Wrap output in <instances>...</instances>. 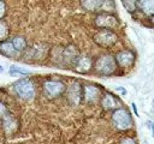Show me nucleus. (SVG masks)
<instances>
[{"label":"nucleus","mask_w":154,"mask_h":144,"mask_svg":"<svg viewBox=\"0 0 154 144\" xmlns=\"http://www.w3.org/2000/svg\"><path fill=\"white\" fill-rule=\"evenodd\" d=\"M65 90V85L58 80H47L43 83V91L48 97H57L63 94Z\"/></svg>","instance_id":"5"},{"label":"nucleus","mask_w":154,"mask_h":144,"mask_svg":"<svg viewBox=\"0 0 154 144\" xmlns=\"http://www.w3.org/2000/svg\"><path fill=\"white\" fill-rule=\"evenodd\" d=\"M152 128H153V133H154V124H153V126H152Z\"/></svg>","instance_id":"26"},{"label":"nucleus","mask_w":154,"mask_h":144,"mask_svg":"<svg viewBox=\"0 0 154 144\" xmlns=\"http://www.w3.org/2000/svg\"><path fill=\"white\" fill-rule=\"evenodd\" d=\"M67 96H69V100L72 104L77 106L79 102H81V98H82V88L78 83H73L69 90H67Z\"/></svg>","instance_id":"8"},{"label":"nucleus","mask_w":154,"mask_h":144,"mask_svg":"<svg viewBox=\"0 0 154 144\" xmlns=\"http://www.w3.org/2000/svg\"><path fill=\"white\" fill-rule=\"evenodd\" d=\"M0 50H1V53H2L4 55L10 56V58H14L16 54H17V50L14 49L12 42H10V41H4V42H1V43H0Z\"/></svg>","instance_id":"11"},{"label":"nucleus","mask_w":154,"mask_h":144,"mask_svg":"<svg viewBox=\"0 0 154 144\" xmlns=\"http://www.w3.org/2000/svg\"><path fill=\"white\" fill-rule=\"evenodd\" d=\"M137 6L147 14H154V0H143L136 2Z\"/></svg>","instance_id":"12"},{"label":"nucleus","mask_w":154,"mask_h":144,"mask_svg":"<svg viewBox=\"0 0 154 144\" xmlns=\"http://www.w3.org/2000/svg\"><path fill=\"white\" fill-rule=\"evenodd\" d=\"M8 35V28L4 22H0V41L5 40Z\"/></svg>","instance_id":"18"},{"label":"nucleus","mask_w":154,"mask_h":144,"mask_svg":"<svg viewBox=\"0 0 154 144\" xmlns=\"http://www.w3.org/2000/svg\"><path fill=\"white\" fill-rule=\"evenodd\" d=\"M0 115H1V116L7 115V109H6V106H4L1 102H0Z\"/></svg>","instance_id":"22"},{"label":"nucleus","mask_w":154,"mask_h":144,"mask_svg":"<svg viewBox=\"0 0 154 144\" xmlns=\"http://www.w3.org/2000/svg\"><path fill=\"white\" fill-rule=\"evenodd\" d=\"M10 74L12 77H17V76H20V74H30V71L25 70V68H22V67H18V66H11L10 67Z\"/></svg>","instance_id":"17"},{"label":"nucleus","mask_w":154,"mask_h":144,"mask_svg":"<svg viewBox=\"0 0 154 144\" xmlns=\"http://www.w3.org/2000/svg\"><path fill=\"white\" fill-rule=\"evenodd\" d=\"M113 125L119 130H128L132 126V120L130 113L124 108H118L112 114Z\"/></svg>","instance_id":"1"},{"label":"nucleus","mask_w":154,"mask_h":144,"mask_svg":"<svg viewBox=\"0 0 154 144\" xmlns=\"http://www.w3.org/2000/svg\"><path fill=\"white\" fill-rule=\"evenodd\" d=\"M14 90L18 94V96L22 97V98H24V100H31L35 96L34 84L29 79H25V78L19 79L18 82H16Z\"/></svg>","instance_id":"3"},{"label":"nucleus","mask_w":154,"mask_h":144,"mask_svg":"<svg viewBox=\"0 0 154 144\" xmlns=\"http://www.w3.org/2000/svg\"><path fill=\"white\" fill-rule=\"evenodd\" d=\"M103 1L102 0H89V1H83L82 6L88 10V11H96V10H102Z\"/></svg>","instance_id":"13"},{"label":"nucleus","mask_w":154,"mask_h":144,"mask_svg":"<svg viewBox=\"0 0 154 144\" xmlns=\"http://www.w3.org/2000/svg\"><path fill=\"white\" fill-rule=\"evenodd\" d=\"M94 41L101 47H111L117 42V35L112 30H101L94 36Z\"/></svg>","instance_id":"4"},{"label":"nucleus","mask_w":154,"mask_h":144,"mask_svg":"<svg viewBox=\"0 0 154 144\" xmlns=\"http://www.w3.org/2000/svg\"><path fill=\"white\" fill-rule=\"evenodd\" d=\"M116 90H117V91H119V92H122L123 95L126 92V91H125V89H123V88H119V86H118V88H116Z\"/></svg>","instance_id":"23"},{"label":"nucleus","mask_w":154,"mask_h":144,"mask_svg":"<svg viewBox=\"0 0 154 144\" xmlns=\"http://www.w3.org/2000/svg\"><path fill=\"white\" fill-rule=\"evenodd\" d=\"M102 106L106 108V109H112V108H116L118 106V101L116 100V97L111 94H107L105 95V97L102 98Z\"/></svg>","instance_id":"14"},{"label":"nucleus","mask_w":154,"mask_h":144,"mask_svg":"<svg viewBox=\"0 0 154 144\" xmlns=\"http://www.w3.org/2000/svg\"><path fill=\"white\" fill-rule=\"evenodd\" d=\"M2 71H4V68L1 67V65H0V73H2Z\"/></svg>","instance_id":"25"},{"label":"nucleus","mask_w":154,"mask_h":144,"mask_svg":"<svg viewBox=\"0 0 154 144\" xmlns=\"http://www.w3.org/2000/svg\"><path fill=\"white\" fill-rule=\"evenodd\" d=\"M91 59L89 56H79L76 61V66H75V70L79 73H87L88 71H90L91 68Z\"/></svg>","instance_id":"9"},{"label":"nucleus","mask_w":154,"mask_h":144,"mask_svg":"<svg viewBox=\"0 0 154 144\" xmlns=\"http://www.w3.org/2000/svg\"><path fill=\"white\" fill-rule=\"evenodd\" d=\"M95 68H96V71L99 73L108 76V74H112L116 71L117 61L111 55H102V56H100L97 59V61L95 64Z\"/></svg>","instance_id":"2"},{"label":"nucleus","mask_w":154,"mask_h":144,"mask_svg":"<svg viewBox=\"0 0 154 144\" xmlns=\"http://www.w3.org/2000/svg\"><path fill=\"white\" fill-rule=\"evenodd\" d=\"M5 13H6V5H5V2L0 1V19L5 16Z\"/></svg>","instance_id":"21"},{"label":"nucleus","mask_w":154,"mask_h":144,"mask_svg":"<svg viewBox=\"0 0 154 144\" xmlns=\"http://www.w3.org/2000/svg\"><path fill=\"white\" fill-rule=\"evenodd\" d=\"M95 24L99 26V28H114L118 25V20L116 17L108 14V13H102V14H99L95 19Z\"/></svg>","instance_id":"6"},{"label":"nucleus","mask_w":154,"mask_h":144,"mask_svg":"<svg viewBox=\"0 0 154 144\" xmlns=\"http://www.w3.org/2000/svg\"><path fill=\"white\" fill-rule=\"evenodd\" d=\"M100 95V89L94 85H87L84 88V97L88 102H94Z\"/></svg>","instance_id":"10"},{"label":"nucleus","mask_w":154,"mask_h":144,"mask_svg":"<svg viewBox=\"0 0 154 144\" xmlns=\"http://www.w3.org/2000/svg\"><path fill=\"white\" fill-rule=\"evenodd\" d=\"M119 144H136V142H135L132 138H130V137H125V138H123V139L120 140Z\"/></svg>","instance_id":"20"},{"label":"nucleus","mask_w":154,"mask_h":144,"mask_svg":"<svg viewBox=\"0 0 154 144\" xmlns=\"http://www.w3.org/2000/svg\"><path fill=\"white\" fill-rule=\"evenodd\" d=\"M4 127H5V131L7 133H11L16 130V120L10 114L4 116Z\"/></svg>","instance_id":"15"},{"label":"nucleus","mask_w":154,"mask_h":144,"mask_svg":"<svg viewBox=\"0 0 154 144\" xmlns=\"http://www.w3.org/2000/svg\"><path fill=\"white\" fill-rule=\"evenodd\" d=\"M123 5L125 6V8L129 12H134L136 10V6H137V4L135 1H123Z\"/></svg>","instance_id":"19"},{"label":"nucleus","mask_w":154,"mask_h":144,"mask_svg":"<svg viewBox=\"0 0 154 144\" xmlns=\"http://www.w3.org/2000/svg\"><path fill=\"white\" fill-rule=\"evenodd\" d=\"M11 42H12V44H13V47H14V49H16L17 52H22V50H24V49L26 48V42H25V40H24L23 37H20V36L13 37Z\"/></svg>","instance_id":"16"},{"label":"nucleus","mask_w":154,"mask_h":144,"mask_svg":"<svg viewBox=\"0 0 154 144\" xmlns=\"http://www.w3.org/2000/svg\"><path fill=\"white\" fill-rule=\"evenodd\" d=\"M131 106H132V109H134V112H135V114H136V115H138V113H137V109H136V104H135V103H132Z\"/></svg>","instance_id":"24"},{"label":"nucleus","mask_w":154,"mask_h":144,"mask_svg":"<svg viewBox=\"0 0 154 144\" xmlns=\"http://www.w3.org/2000/svg\"><path fill=\"white\" fill-rule=\"evenodd\" d=\"M134 60H135V55L130 50L119 52L116 56V61L120 67H130L134 64Z\"/></svg>","instance_id":"7"},{"label":"nucleus","mask_w":154,"mask_h":144,"mask_svg":"<svg viewBox=\"0 0 154 144\" xmlns=\"http://www.w3.org/2000/svg\"><path fill=\"white\" fill-rule=\"evenodd\" d=\"M152 22H153V23H154V17H153V18H152Z\"/></svg>","instance_id":"27"}]
</instances>
